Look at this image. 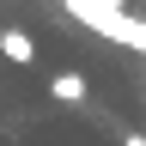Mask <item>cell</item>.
Returning a JSON list of instances; mask_svg holds the SVG:
<instances>
[{"instance_id": "cell-1", "label": "cell", "mask_w": 146, "mask_h": 146, "mask_svg": "<svg viewBox=\"0 0 146 146\" xmlns=\"http://www.w3.org/2000/svg\"><path fill=\"white\" fill-rule=\"evenodd\" d=\"M67 12L79 18L85 31H98V36H110V43H122V49L146 55V18L122 12V6H91V0H67Z\"/></svg>"}, {"instance_id": "cell-2", "label": "cell", "mask_w": 146, "mask_h": 146, "mask_svg": "<svg viewBox=\"0 0 146 146\" xmlns=\"http://www.w3.org/2000/svg\"><path fill=\"white\" fill-rule=\"evenodd\" d=\"M49 91H55V104H85V98H91L85 73H55V79H49Z\"/></svg>"}, {"instance_id": "cell-3", "label": "cell", "mask_w": 146, "mask_h": 146, "mask_svg": "<svg viewBox=\"0 0 146 146\" xmlns=\"http://www.w3.org/2000/svg\"><path fill=\"white\" fill-rule=\"evenodd\" d=\"M0 55H6L12 67H31L36 61V43H31L25 31H0Z\"/></svg>"}, {"instance_id": "cell-4", "label": "cell", "mask_w": 146, "mask_h": 146, "mask_svg": "<svg viewBox=\"0 0 146 146\" xmlns=\"http://www.w3.org/2000/svg\"><path fill=\"white\" fill-rule=\"evenodd\" d=\"M122 146H146V134H140V128H134V134H122Z\"/></svg>"}]
</instances>
